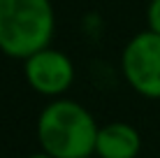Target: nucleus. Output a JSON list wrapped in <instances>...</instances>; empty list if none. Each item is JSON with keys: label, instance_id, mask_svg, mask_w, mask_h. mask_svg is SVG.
<instances>
[{"label": "nucleus", "instance_id": "nucleus-1", "mask_svg": "<svg viewBox=\"0 0 160 158\" xmlns=\"http://www.w3.org/2000/svg\"><path fill=\"white\" fill-rule=\"evenodd\" d=\"M98 130L95 116L70 98H53L37 116L40 149L53 158L95 156Z\"/></svg>", "mask_w": 160, "mask_h": 158}, {"label": "nucleus", "instance_id": "nucleus-2", "mask_svg": "<svg viewBox=\"0 0 160 158\" xmlns=\"http://www.w3.org/2000/svg\"><path fill=\"white\" fill-rule=\"evenodd\" d=\"M56 14L51 0H0V51L26 61L51 47Z\"/></svg>", "mask_w": 160, "mask_h": 158}, {"label": "nucleus", "instance_id": "nucleus-3", "mask_svg": "<svg viewBox=\"0 0 160 158\" xmlns=\"http://www.w3.org/2000/svg\"><path fill=\"white\" fill-rule=\"evenodd\" d=\"M123 77L139 95L160 100V35L142 30L130 37L121 54Z\"/></svg>", "mask_w": 160, "mask_h": 158}, {"label": "nucleus", "instance_id": "nucleus-4", "mask_svg": "<svg viewBox=\"0 0 160 158\" xmlns=\"http://www.w3.org/2000/svg\"><path fill=\"white\" fill-rule=\"evenodd\" d=\"M23 77L35 93L60 98L74 81V63L60 49L47 47L23 61Z\"/></svg>", "mask_w": 160, "mask_h": 158}, {"label": "nucleus", "instance_id": "nucleus-5", "mask_svg": "<svg viewBox=\"0 0 160 158\" xmlns=\"http://www.w3.org/2000/svg\"><path fill=\"white\" fill-rule=\"evenodd\" d=\"M142 151L139 130L130 123L112 121L100 126L95 140V156L98 158H137Z\"/></svg>", "mask_w": 160, "mask_h": 158}, {"label": "nucleus", "instance_id": "nucleus-6", "mask_svg": "<svg viewBox=\"0 0 160 158\" xmlns=\"http://www.w3.org/2000/svg\"><path fill=\"white\" fill-rule=\"evenodd\" d=\"M146 23H148V30H153V33L160 35V0H151V3H148Z\"/></svg>", "mask_w": 160, "mask_h": 158}, {"label": "nucleus", "instance_id": "nucleus-7", "mask_svg": "<svg viewBox=\"0 0 160 158\" xmlns=\"http://www.w3.org/2000/svg\"><path fill=\"white\" fill-rule=\"evenodd\" d=\"M26 158H53V156H49L47 151H42V149H40L37 154H30V156H26Z\"/></svg>", "mask_w": 160, "mask_h": 158}, {"label": "nucleus", "instance_id": "nucleus-8", "mask_svg": "<svg viewBox=\"0 0 160 158\" xmlns=\"http://www.w3.org/2000/svg\"><path fill=\"white\" fill-rule=\"evenodd\" d=\"M88 158H98V156H88Z\"/></svg>", "mask_w": 160, "mask_h": 158}]
</instances>
